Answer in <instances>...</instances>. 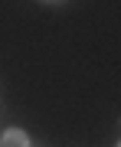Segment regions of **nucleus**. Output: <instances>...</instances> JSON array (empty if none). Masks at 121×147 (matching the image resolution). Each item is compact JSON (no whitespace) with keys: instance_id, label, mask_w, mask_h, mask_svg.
<instances>
[{"instance_id":"1","label":"nucleus","mask_w":121,"mask_h":147,"mask_svg":"<svg viewBox=\"0 0 121 147\" xmlns=\"http://www.w3.org/2000/svg\"><path fill=\"white\" fill-rule=\"evenodd\" d=\"M0 147H30V137H26V131H20V127H10V131L0 137Z\"/></svg>"},{"instance_id":"2","label":"nucleus","mask_w":121,"mask_h":147,"mask_svg":"<svg viewBox=\"0 0 121 147\" xmlns=\"http://www.w3.org/2000/svg\"><path fill=\"white\" fill-rule=\"evenodd\" d=\"M118 147H121V141H118Z\"/></svg>"}]
</instances>
